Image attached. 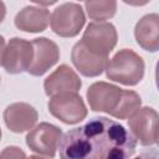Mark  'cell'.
Wrapping results in <instances>:
<instances>
[{"mask_svg":"<svg viewBox=\"0 0 159 159\" xmlns=\"http://www.w3.org/2000/svg\"><path fill=\"white\" fill-rule=\"evenodd\" d=\"M137 139L120 123L96 117L66 132L58 143L63 159H124L135 153Z\"/></svg>","mask_w":159,"mask_h":159,"instance_id":"6da1fadb","label":"cell"},{"mask_svg":"<svg viewBox=\"0 0 159 159\" xmlns=\"http://www.w3.org/2000/svg\"><path fill=\"white\" fill-rule=\"evenodd\" d=\"M86 96L93 112H104L117 119H127L142 104L137 92L102 81L92 83Z\"/></svg>","mask_w":159,"mask_h":159,"instance_id":"7a4b0ae2","label":"cell"},{"mask_svg":"<svg viewBox=\"0 0 159 159\" xmlns=\"http://www.w3.org/2000/svg\"><path fill=\"white\" fill-rule=\"evenodd\" d=\"M106 76L124 86H135L144 77L145 65L137 52L129 48L119 50L106 65Z\"/></svg>","mask_w":159,"mask_h":159,"instance_id":"3957f363","label":"cell"},{"mask_svg":"<svg viewBox=\"0 0 159 159\" xmlns=\"http://www.w3.org/2000/svg\"><path fill=\"white\" fill-rule=\"evenodd\" d=\"M86 22L83 9L76 2H65L57 6L50 16L52 31L61 37H75Z\"/></svg>","mask_w":159,"mask_h":159,"instance_id":"277c9868","label":"cell"},{"mask_svg":"<svg viewBox=\"0 0 159 159\" xmlns=\"http://www.w3.org/2000/svg\"><path fill=\"white\" fill-rule=\"evenodd\" d=\"M47 108L65 124H77L87 117V107L77 92H63L51 96Z\"/></svg>","mask_w":159,"mask_h":159,"instance_id":"5b68a950","label":"cell"},{"mask_svg":"<svg viewBox=\"0 0 159 159\" xmlns=\"http://www.w3.org/2000/svg\"><path fill=\"white\" fill-rule=\"evenodd\" d=\"M117 40L118 34L113 24L107 21H93L87 25L81 42L93 53L108 57L116 47Z\"/></svg>","mask_w":159,"mask_h":159,"instance_id":"8992f818","label":"cell"},{"mask_svg":"<svg viewBox=\"0 0 159 159\" xmlns=\"http://www.w3.org/2000/svg\"><path fill=\"white\" fill-rule=\"evenodd\" d=\"M62 137V130L55 124L42 122L36 127L31 128V130L26 135V144L34 153L53 158L56 150L58 148V143Z\"/></svg>","mask_w":159,"mask_h":159,"instance_id":"52a82bcc","label":"cell"},{"mask_svg":"<svg viewBox=\"0 0 159 159\" xmlns=\"http://www.w3.org/2000/svg\"><path fill=\"white\" fill-rule=\"evenodd\" d=\"M130 133L144 147L154 145L158 142L157 124L158 113L152 107H139L128 117Z\"/></svg>","mask_w":159,"mask_h":159,"instance_id":"ba28073f","label":"cell"},{"mask_svg":"<svg viewBox=\"0 0 159 159\" xmlns=\"http://www.w3.org/2000/svg\"><path fill=\"white\" fill-rule=\"evenodd\" d=\"M34 55L32 42L20 37H12L7 42L2 58L1 65L6 72L11 75L22 73L27 71Z\"/></svg>","mask_w":159,"mask_h":159,"instance_id":"9c48e42d","label":"cell"},{"mask_svg":"<svg viewBox=\"0 0 159 159\" xmlns=\"http://www.w3.org/2000/svg\"><path fill=\"white\" fill-rule=\"evenodd\" d=\"M34 55L27 72L32 76H42L60 60V50L56 42L47 37H37L32 41Z\"/></svg>","mask_w":159,"mask_h":159,"instance_id":"30bf717a","label":"cell"},{"mask_svg":"<svg viewBox=\"0 0 159 159\" xmlns=\"http://www.w3.org/2000/svg\"><path fill=\"white\" fill-rule=\"evenodd\" d=\"M2 117L5 125L14 133L30 130L39 119L37 111L31 104L25 102L11 103L5 108Z\"/></svg>","mask_w":159,"mask_h":159,"instance_id":"8fae6325","label":"cell"},{"mask_svg":"<svg viewBox=\"0 0 159 159\" xmlns=\"http://www.w3.org/2000/svg\"><path fill=\"white\" fill-rule=\"evenodd\" d=\"M71 60L78 72L86 77L99 76L104 71L108 62V57L93 53L81 42V40L72 47Z\"/></svg>","mask_w":159,"mask_h":159,"instance_id":"7c38bea8","label":"cell"},{"mask_svg":"<svg viewBox=\"0 0 159 159\" xmlns=\"http://www.w3.org/2000/svg\"><path fill=\"white\" fill-rule=\"evenodd\" d=\"M81 87V78L67 65L58 66L43 82V89L48 97L63 92H78Z\"/></svg>","mask_w":159,"mask_h":159,"instance_id":"4fadbf2b","label":"cell"},{"mask_svg":"<svg viewBox=\"0 0 159 159\" xmlns=\"http://www.w3.org/2000/svg\"><path fill=\"white\" fill-rule=\"evenodd\" d=\"M134 37L143 50L157 52L159 50V15L155 12L144 15L135 24Z\"/></svg>","mask_w":159,"mask_h":159,"instance_id":"5bb4252c","label":"cell"},{"mask_svg":"<svg viewBox=\"0 0 159 159\" xmlns=\"http://www.w3.org/2000/svg\"><path fill=\"white\" fill-rule=\"evenodd\" d=\"M14 22L24 32H42L50 24V11L40 6H26L16 14Z\"/></svg>","mask_w":159,"mask_h":159,"instance_id":"9a60e30c","label":"cell"},{"mask_svg":"<svg viewBox=\"0 0 159 159\" xmlns=\"http://www.w3.org/2000/svg\"><path fill=\"white\" fill-rule=\"evenodd\" d=\"M84 7L89 19L104 21L117 12V0H84Z\"/></svg>","mask_w":159,"mask_h":159,"instance_id":"2e32d148","label":"cell"},{"mask_svg":"<svg viewBox=\"0 0 159 159\" xmlns=\"http://www.w3.org/2000/svg\"><path fill=\"white\" fill-rule=\"evenodd\" d=\"M26 154L20 150L17 147H6L2 153H0V158H19V157H25Z\"/></svg>","mask_w":159,"mask_h":159,"instance_id":"e0dca14e","label":"cell"},{"mask_svg":"<svg viewBox=\"0 0 159 159\" xmlns=\"http://www.w3.org/2000/svg\"><path fill=\"white\" fill-rule=\"evenodd\" d=\"M122 1L130 6H143V5H147L150 0H122Z\"/></svg>","mask_w":159,"mask_h":159,"instance_id":"ac0fdd59","label":"cell"},{"mask_svg":"<svg viewBox=\"0 0 159 159\" xmlns=\"http://www.w3.org/2000/svg\"><path fill=\"white\" fill-rule=\"evenodd\" d=\"M37 5H42V6H50V5H53L55 2H57V0H30Z\"/></svg>","mask_w":159,"mask_h":159,"instance_id":"d6986e66","label":"cell"},{"mask_svg":"<svg viewBox=\"0 0 159 159\" xmlns=\"http://www.w3.org/2000/svg\"><path fill=\"white\" fill-rule=\"evenodd\" d=\"M5 16H6V6L2 2V0H0V24L4 21Z\"/></svg>","mask_w":159,"mask_h":159,"instance_id":"ffe728a7","label":"cell"},{"mask_svg":"<svg viewBox=\"0 0 159 159\" xmlns=\"http://www.w3.org/2000/svg\"><path fill=\"white\" fill-rule=\"evenodd\" d=\"M4 50H5V39L0 35V65H1V58H2Z\"/></svg>","mask_w":159,"mask_h":159,"instance_id":"44dd1931","label":"cell"},{"mask_svg":"<svg viewBox=\"0 0 159 159\" xmlns=\"http://www.w3.org/2000/svg\"><path fill=\"white\" fill-rule=\"evenodd\" d=\"M1 134H2V133H1V128H0V139H1Z\"/></svg>","mask_w":159,"mask_h":159,"instance_id":"7402d4cb","label":"cell"},{"mask_svg":"<svg viewBox=\"0 0 159 159\" xmlns=\"http://www.w3.org/2000/svg\"><path fill=\"white\" fill-rule=\"evenodd\" d=\"M80 1H81V0H80Z\"/></svg>","mask_w":159,"mask_h":159,"instance_id":"603a6c76","label":"cell"}]
</instances>
